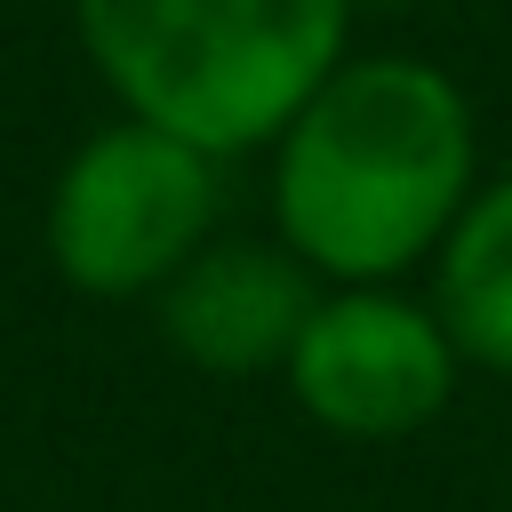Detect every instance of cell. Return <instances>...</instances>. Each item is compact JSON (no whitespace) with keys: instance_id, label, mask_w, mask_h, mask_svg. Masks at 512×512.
<instances>
[{"instance_id":"obj_1","label":"cell","mask_w":512,"mask_h":512,"mask_svg":"<svg viewBox=\"0 0 512 512\" xmlns=\"http://www.w3.org/2000/svg\"><path fill=\"white\" fill-rule=\"evenodd\" d=\"M472 128L464 96L408 56L344 64L288 120L280 144V224L296 256L344 280H384L424 256L464 200Z\"/></svg>"},{"instance_id":"obj_2","label":"cell","mask_w":512,"mask_h":512,"mask_svg":"<svg viewBox=\"0 0 512 512\" xmlns=\"http://www.w3.org/2000/svg\"><path fill=\"white\" fill-rule=\"evenodd\" d=\"M80 32L144 128L240 152L320 96L344 0H80Z\"/></svg>"},{"instance_id":"obj_3","label":"cell","mask_w":512,"mask_h":512,"mask_svg":"<svg viewBox=\"0 0 512 512\" xmlns=\"http://www.w3.org/2000/svg\"><path fill=\"white\" fill-rule=\"evenodd\" d=\"M216 216L208 152L160 136V128H104L80 144V160L56 176L48 200V256L88 296H128L152 280H176Z\"/></svg>"},{"instance_id":"obj_4","label":"cell","mask_w":512,"mask_h":512,"mask_svg":"<svg viewBox=\"0 0 512 512\" xmlns=\"http://www.w3.org/2000/svg\"><path fill=\"white\" fill-rule=\"evenodd\" d=\"M288 384L320 424H336L352 440L416 432L448 400V336L416 304L336 296L304 320V336L288 352Z\"/></svg>"},{"instance_id":"obj_5","label":"cell","mask_w":512,"mask_h":512,"mask_svg":"<svg viewBox=\"0 0 512 512\" xmlns=\"http://www.w3.org/2000/svg\"><path fill=\"white\" fill-rule=\"evenodd\" d=\"M312 288L288 256L272 248H208L168 280L160 328L184 360L216 368V376H248L264 360H288L304 320H312Z\"/></svg>"},{"instance_id":"obj_6","label":"cell","mask_w":512,"mask_h":512,"mask_svg":"<svg viewBox=\"0 0 512 512\" xmlns=\"http://www.w3.org/2000/svg\"><path fill=\"white\" fill-rule=\"evenodd\" d=\"M440 304L464 352H480L488 368H512V176L456 216L440 256Z\"/></svg>"}]
</instances>
